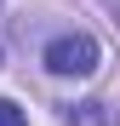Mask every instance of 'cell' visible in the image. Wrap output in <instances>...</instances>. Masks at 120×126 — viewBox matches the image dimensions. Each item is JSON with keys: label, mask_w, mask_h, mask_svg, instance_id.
<instances>
[{"label": "cell", "mask_w": 120, "mask_h": 126, "mask_svg": "<svg viewBox=\"0 0 120 126\" xmlns=\"http://www.w3.org/2000/svg\"><path fill=\"white\" fill-rule=\"evenodd\" d=\"M97 63H103V46H97L92 34H57L46 46V69L63 75V80H86L97 75Z\"/></svg>", "instance_id": "cell-1"}, {"label": "cell", "mask_w": 120, "mask_h": 126, "mask_svg": "<svg viewBox=\"0 0 120 126\" xmlns=\"http://www.w3.org/2000/svg\"><path fill=\"white\" fill-rule=\"evenodd\" d=\"M63 126H120V120H114L109 103H74V115H69Z\"/></svg>", "instance_id": "cell-2"}, {"label": "cell", "mask_w": 120, "mask_h": 126, "mask_svg": "<svg viewBox=\"0 0 120 126\" xmlns=\"http://www.w3.org/2000/svg\"><path fill=\"white\" fill-rule=\"evenodd\" d=\"M0 126H29V115H23V109H17V103H12V97H0Z\"/></svg>", "instance_id": "cell-3"}, {"label": "cell", "mask_w": 120, "mask_h": 126, "mask_svg": "<svg viewBox=\"0 0 120 126\" xmlns=\"http://www.w3.org/2000/svg\"><path fill=\"white\" fill-rule=\"evenodd\" d=\"M114 23H120V12H114Z\"/></svg>", "instance_id": "cell-4"}]
</instances>
